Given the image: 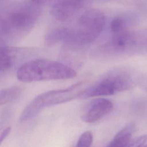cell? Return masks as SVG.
<instances>
[{
    "instance_id": "14",
    "label": "cell",
    "mask_w": 147,
    "mask_h": 147,
    "mask_svg": "<svg viewBox=\"0 0 147 147\" xmlns=\"http://www.w3.org/2000/svg\"><path fill=\"white\" fill-rule=\"evenodd\" d=\"M93 142V135L90 131L83 133L79 137L76 147H91Z\"/></svg>"
},
{
    "instance_id": "6",
    "label": "cell",
    "mask_w": 147,
    "mask_h": 147,
    "mask_svg": "<svg viewBox=\"0 0 147 147\" xmlns=\"http://www.w3.org/2000/svg\"><path fill=\"white\" fill-rule=\"evenodd\" d=\"M37 17L33 9H21L9 14L6 24L8 28L16 30H25L32 26Z\"/></svg>"
},
{
    "instance_id": "8",
    "label": "cell",
    "mask_w": 147,
    "mask_h": 147,
    "mask_svg": "<svg viewBox=\"0 0 147 147\" xmlns=\"http://www.w3.org/2000/svg\"><path fill=\"white\" fill-rule=\"evenodd\" d=\"M113 109V103L105 98L94 100L82 116V120L87 123H94L109 114Z\"/></svg>"
},
{
    "instance_id": "1",
    "label": "cell",
    "mask_w": 147,
    "mask_h": 147,
    "mask_svg": "<svg viewBox=\"0 0 147 147\" xmlns=\"http://www.w3.org/2000/svg\"><path fill=\"white\" fill-rule=\"evenodd\" d=\"M18 80L24 83L63 80L76 76V71L62 63L43 59L28 61L22 64L16 74Z\"/></svg>"
},
{
    "instance_id": "11",
    "label": "cell",
    "mask_w": 147,
    "mask_h": 147,
    "mask_svg": "<svg viewBox=\"0 0 147 147\" xmlns=\"http://www.w3.org/2000/svg\"><path fill=\"white\" fill-rule=\"evenodd\" d=\"M22 89L18 86H11L0 90V106L17 99L21 95Z\"/></svg>"
},
{
    "instance_id": "3",
    "label": "cell",
    "mask_w": 147,
    "mask_h": 147,
    "mask_svg": "<svg viewBox=\"0 0 147 147\" xmlns=\"http://www.w3.org/2000/svg\"><path fill=\"white\" fill-rule=\"evenodd\" d=\"M105 23L106 17L100 10L91 9L85 11L79 18L76 28L71 29L66 43L83 46L92 42L100 35Z\"/></svg>"
},
{
    "instance_id": "16",
    "label": "cell",
    "mask_w": 147,
    "mask_h": 147,
    "mask_svg": "<svg viewBox=\"0 0 147 147\" xmlns=\"http://www.w3.org/2000/svg\"><path fill=\"white\" fill-rule=\"evenodd\" d=\"M11 131V127H7L4 129L0 134V145L3 141V140L8 136Z\"/></svg>"
},
{
    "instance_id": "13",
    "label": "cell",
    "mask_w": 147,
    "mask_h": 147,
    "mask_svg": "<svg viewBox=\"0 0 147 147\" xmlns=\"http://www.w3.org/2000/svg\"><path fill=\"white\" fill-rule=\"evenodd\" d=\"M126 21L121 17H117L112 20L110 23V29L115 34L123 32L126 30Z\"/></svg>"
},
{
    "instance_id": "7",
    "label": "cell",
    "mask_w": 147,
    "mask_h": 147,
    "mask_svg": "<svg viewBox=\"0 0 147 147\" xmlns=\"http://www.w3.org/2000/svg\"><path fill=\"white\" fill-rule=\"evenodd\" d=\"M136 42V34L133 32L125 30L115 34L110 41L102 46L101 49L106 53H117L133 47Z\"/></svg>"
},
{
    "instance_id": "10",
    "label": "cell",
    "mask_w": 147,
    "mask_h": 147,
    "mask_svg": "<svg viewBox=\"0 0 147 147\" xmlns=\"http://www.w3.org/2000/svg\"><path fill=\"white\" fill-rule=\"evenodd\" d=\"M71 32V29L59 28L54 29L47 36L46 42L48 45H52L60 41L67 42Z\"/></svg>"
},
{
    "instance_id": "5",
    "label": "cell",
    "mask_w": 147,
    "mask_h": 147,
    "mask_svg": "<svg viewBox=\"0 0 147 147\" xmlns=\"http://www.w3.org/2000/svg\"><path fill=\"white\" fill-rule=\"evenodd\" d=\"M91 0H57L52 6L51 13L58 20L65 21L72 17Z\"/></svg>"
},
{
    "instance_id": "15",
    "label": "cell",
    "mask_w": 147,
    "mask_h": 147,
    "mask_svg": "<svg viewBox=\"0 0 147 147\" xmlns=\"http://www.w3.org/2000/svg\"><path fill=\"white\" fill-rule=\"evenodd\" d=\"M147 142V134H144L131 140L125 147H141Z\"/></svg>"
},
{
    "instance_id": "12",
    "label": "cell",
    "mask_w": 147,
    "mask_h": 147,
    "mask_svg": "<svg viewBox=\"0 0 147 147\" xmlns=\"http://www.w3.org/2000/svg\"><path fill=\"white\" fill-rule=\"evenodd\" d=\"M13 64V56L7 48L0 47V72L9 69Z\"/></svg>"
},
{
    "instance_id": "17",
    "label": "cell",
    "mask_w": 147,
    "mask_h": 147,
    "mask_svg": "<svg viewBox=\"0 0 147 147\" xmlns=\"http://www.w3.org/2000/svg\"><path fill=\"white\" fill-rule=\"evenodd\" d=\"M141 147H147V144L146 143L145 145H144L142 146H141Z\"/></svg>"
},
{
    "instance_id": "2",
    "label": "cell",
    "mask_w": 147,
    "mask_h": 147,
    "mask_svg": "<svg viewBox=\"0 0 147 147\" xmlns=\"http://www.w3.org/2000/svg\"><path fill=\"white\" fill-rule=\"evenodd\" d=\"M84 83L82 81L65 88L53 90L38 95L22 110L19 121L25 122L34 118L45 107L64 103L79 98L85 89Z\"/></svg>"
},
{
    "instance_id": "4",
    "label": "cell",
    "mask_w": 147,
    "mask_h": 147,
    "mask_svg": "<svg viewBox=\"0 0 147 147\" xmlns=\"http://www.w3.org/2000/svg\"><path fill=\"white\" fill-rule=\"evenodd\" d=\"M133 86L131 74L126 70L117 69L108 72L93 84L86 88L79 98L86 99L111 95L129 90Z\"/></svg>"
},
{
    "instance_id": "9",
    "label": "cell",
    "mask_w": 147,
    "mask_h": 147,
    "mask_svg": "<svg viewBox=\"0 0 147 147\" xmlns=\"http://www.w3.org/2000/svg\"><path fill=\"white\" fill-rule=\"evenodd\" d=\"M134 126L130 124L121 130L114 136L107 147H125L131 140Z\"/></svg>"
}]
</instances>
